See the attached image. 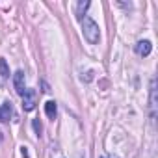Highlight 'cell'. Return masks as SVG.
<instances>
[{
	"label": "cell",
	"mask_w": 158,
	"mask_h": 158,
	"mask_svg": "<svg viewBox=\"0 0 158 158\" xmlns=\"http://www.w3.org/2000/svg\"><path fill=\"white\" fill-rule=\"evenodd\" d=\"M56 112H58L56 102H54V101H48V102L45 104V114H47L50 119H54V117H56Z\"/></svg>",
	"instance_id": "cell-8"
},
{
	"label": "cell",
	"mask_w": 158,
	"mask_h": 158,
	"mask_svg": "<svg viewBox=\"0 0 158 158\" xmlns=\"http://www.w3.org/2000/svg\"><path fill=\"white\" fill-rule=\"evenodd\" d=\"M88 8H89V2H88V0H84V2H78V4H76V10H74V15H76L78 19H82V15L86 13Z\"/></svg>",
	"instance_id": "cell-7"
},
{
	"label": "cell",
	"mask_w": 158,
	"mask_h": 158,
	"mask_svg": "<svg viewBox=\"0 0 158 158\" xmlns=\"http://www.w3.org/2000/svg\"><path fill=\"white\" fill-rule=\"evenodd\" d=\"M34 130H35L37 136L41 134V123H39V119H34Z\"/></svg>",
	"instance_id": "cell-10"
},
{
	"label": "cell",
	"mask_w": 158,
	"mask_h": 158,
	"mask_svg": "<svg viewBox=\"0 0 158 158\" xmlns=\"http://www.w3.org/2000/svg\"><path fill=\"white\" fill-rule=\"evenodd\" d=\"M11 114H13V108H11L10 102H4L2 106H0V121H2V123H8Z\"/></svg>",
	"instance_id": "cell-5"
},
{
	"label": "cell",
	"mask_w": 158,
	"mask_h": 158,
	"mask_svg": "<svg viewBox=\"0 0 158 158\" xmlns=\"http://www.w3.org/2000/svg\"><path fill=\"white\" fill-rule=\"evenodd\" d=\"M23 156H24V158H30V156H28V151H26V147H23Z\"/></svg>",
	"instance_id": "cell-11"
},
{
	"label": "cell",
	"mask_w": 158,
	"mask_h": 158,
	"mask_svg": "<svg viewBox=\"0 0 158 158\" xmlns=\"http://www.w3.org/2000/svg\"><path fill=\"white\" fill-rule=\"evenodd\" d=\"M37 104V91L35 89H26L23 95V108L24 112H32Z\"/></svg>",
	"instance_id": "cell-2"
},
{
	"label": "cell",
	"mask_w": 158,
	"mask_h": 158,
	"mask_svg": "<svg viewBox=\"0 0 158 158\" xmlns=\"http://www.w3.org/2000/svg\"><path fill=\"white\" fill-rule=\"evenodd\" d=\"M102 158H106V156H102Z\"/></svg>",
	"instance_id": "cell-12"
},
{
	"label": "cell",
	"mask_w": 158,
	"mask_h": 158,
	"mask_svg": "<svg viewBox=\"0 0 158 158\" xmlns=\"http://www.w3.org/2000/svg\"><path fill=\"white\" fill-rule=\"evenodd\" d=\"M151 110L152 114L156 112V80H151Z\"/></svg>",
	"instance_id": "cell-6"
},
{
	"label": "cell",
	"mask_w": 158,
	"mask_h": 158,
	"mask_svg": "<svg viewBox=\"0 0 158 158\" xmlns=\"http://www.w3.org/2000/svg\"><path fill=\"white\" fill-rule=\"evenodd\" d=\"M151 50H152V43H151V41H147V39L138 41V45H136V52H138L139 56H149Z\"/></svg>",
	"instance_id": "cell-4"
},
{
	"label": "cell",
	"mask_w": 158,
	"mask_h": 158,
	"mask_svg": "<svg viewBox=\"0 0 158 158\" xmlns=\"http://www.w3.org/2000/svg\"><path fill=\"white\" fill-rule=\"evenodd\" d=\"M13 86H15V91L23 97L24 91H26V88H24V73L23 71H17L13 74Z\"/></svg>",
	"instance_id": "cell-3"
},
{
	"label": "cell",
	"mask_w": 158,
	"mask_h": 158,
	"mask_svg": "<svg viewBox=\"0 0 158 158\" xmlns=\"http://www.w3.org/2000/svg\"><path fill=\"white\" fill-rule=\"evenodd\" d=\"M80 21H82V34H84V37L88 39V43L97 45V43H99V37H101L99 24H97L91 17H84V19H80Z\"/></svg>",
	"instance_id": "cell-1"
},
{
	"label": "cell",
	"mask_w": 158,
	"mask_h": 158,
	"mask_svg": "<svg viewBox=\"0 0 158 158\" xmlns=\"http://www.w3.org/2000/svg\"><path fill=\"white\" fill-rule=\"evenodd\" d=\"M8 76H10V67H8V63H6L4 58H0V78L6 80Z\"/></svg>",
	"instance_id": "cell-9"
}]
</instances>
